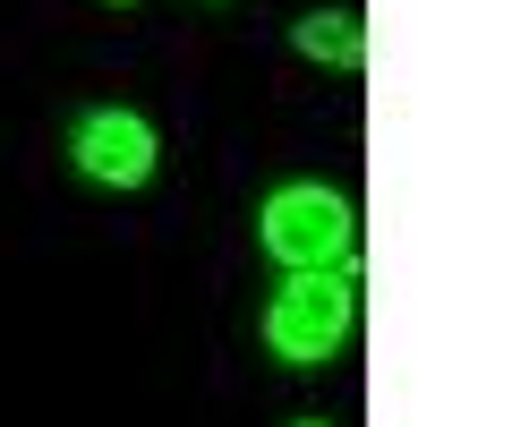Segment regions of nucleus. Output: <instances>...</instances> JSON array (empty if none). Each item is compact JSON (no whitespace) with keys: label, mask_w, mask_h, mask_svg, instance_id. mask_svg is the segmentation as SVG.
Returning <instances> with one entry per match:
<instances>
[{"label":"nucleus","mask_w":512,"mask_h":427,"mask_svg":"<svg viewBox=\"0 0 512 427\" xmlns=\"http://www.w3.org/2000/svg\"><path fill=\"white\" fill-rule=\"evenodd\" d=\"M291 52L316 60V69H367V26L359 9H308V18H291Z\"/></svg>","instance_id":"obj_4"},{"label":"nucleus","mask_w":512,"mask_h":427,"mask_svg":"<svg viewBox=\"0 0 512 427\" xmlns=\"http://www.w3.org/2000/svg\"><path fill=\"white\" fill-rule=\"evenodd\" d=\"M350 325H359V265L350 274H282V291L265 299V351L282 368H325V359H342Z\"/></svg>","instance_id":"obj_2"},{"label":"nucleus","mask_w":512,"mask_h":427,"mask_svg":"<svg viewBox=\"0 0 512 427\" xmlns=\"http://www.w3.org/2000/svg\"><path fill=\"white\" fill-rule=\"evenodd\" d=\"M291 427H333V419H291Z\"/></svg>","instance_id":"obj_5"},{"label":"nucleus","mask_w":512,"mask_h":427,"mask_svg":"<svg viewBox=\"0 0 512 427\" xmlns=\"http://www.w3.org/2000/svg\"><path fill=\"white\" fill-rule=\"evenodd\" d=\"M69 163L94 188H146L163 171V137H154L146 112H128V103H94L69 129Z\"/></svg>","instance_id":"obj_3"},{"label":"nucleus","mask_w":512,"mask_h":427,"mask_svg":"<svg viewBox=\"0 0 512 427\" xmlns=\"http://www.w3.org/2000/svg\"><path fill=\"white\" fill-rule=\"evenodd\" d=\"M111 9H128V0H111Z\"/></svg>","instance_id":"obj_6"},{"label":"nucleus","mask_w":512,"mask_h":427,"mask_svg":"<svg viewBox=\"0 0 512 427\" xmlns=\"http://www.w3.org/2000/svg\"><path fill=\"white\" fill-rule=\"evenodd\" d=\"M256 248L282 274H350L359 265V205L325 180H282L256 205Z\"/></svg>","instance_id":"obj_1"}]
</instances>
